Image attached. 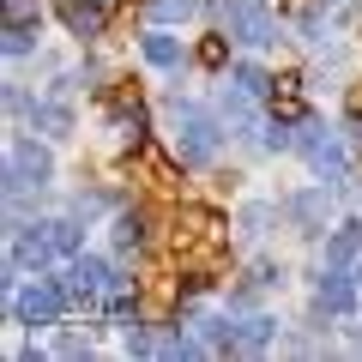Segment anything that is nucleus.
Instances as JSON below:
<instances>
[{
    "instance_id": "2eb2a0df",
    "label": "nucleus",
    "mask_w": 362,
    "mask_h": 362,
    "mask_svg": "<svg viewBox=\"0 0 362 362\" xmlns=\"http://www.w3.org/2000/svg\"><path fill=\"white\" fill-rule=\"evenodd\" d=\"M37 121H42V127H54V133H66V109H61V103H42Z\"/></svg>"
},
{
    "instance_id": "39448f33",
    "label": "nucleus",
    "mask_w": 362,
    "mask_h": 362,
    "mask_svg": "<svg viewBox=\"0 0 362 362\" xmlns=\"http://www.w3.org/2000/svg\"><path fill=\"white\" fill-rule=\"evenodd\" d=\"M54 13L66 18V30H73V37H97V30H103V13H97L90 0H54Z\"/></svg>"
},
{
    "instance_id": "9b49d317",
    "label": "nucleus",
    "mask_w": 362,
    "mask_h": 362,
    "mask_svg": "<svg viewBox=\"0 0 362 362\" xmlns=\"http://www.w3.org/2000/svg\"><path fill=\"white\" fill-rule=\"evenodd\" d=\"M350 302H356V296H350V284H344V278H326V284H320V308H332V314H344Z\"/></svg>"
},
{
    "instance_id": "6e6552de",
    "label": "nucleus",
    "mask_w": 362,
    "mask_h": 362,
    "mask_svg": "<svg viewBox=\"0 0 362 362\" xmlns=\"http://www.w3.org/2000/svg\"><path fill=\"white\" fill-rule=\"evenodd\" d=\"M103 284H109V272L97 266V259H73V284H66V296H78V302H85V296H97Z\"/></svg>"
},
{
    "instance_id": "423d86ee",
    "label": "nucleus",
    "mask_w": 362,
    "mask_h": 362,
    "mask_svg": "<svg viewBox=\"0 0 362 362\" xmlns=\"http://www.w3.org/2000/svg\"><path fill=\"white\" fill-rule=\"evenodd\" d=\"M61 290H54V284H30L25 290V302H18V314H25V320H54V314H61Z\"/></svg>"
},
{
    "instance_id": "20e7f679",
    "label": "nucleus",
    "mask_w": 362,
    "mask_h": 362,
    "mask_svg": "<svg viewBox=\"0 0 362 362\" xmlns=\"http://www.w3.org/2000/svg\"><path fill=\"white\" fill-rule=\"evenodd\" d=\"M272 109H278L284 121H302V115H308V97H302V78H296V73L272 78Z\"/></svg>"
},
{
    "instance_id": "0eeeda50",
    "label": "nucleus",
    "mask_w": 362,
    "mask_h": 362,
    "mask_svg": "<svg viewBox=\"0 0 362 362\" xmlns=\"http://www.w3.org/2000/svg\"><path fill=\"white\" fill-rule=\"evenodd\" d=\"M42 175H49V157L30 151V145H18V151H13V194L30 187V181H42Z\"/></svg>"
},
{
    "instance_id": "ddd939ff",
    "label": "nucleus",
    "mask_w": 362,
    "mask_h": 362,
    "mask_svg": "<svg viewBox=\"0 0 362 362\" xmlns=\"http://www.w3.org/2000/svg\"><path fill=\"white\" fill-rule=\"evenodd\" d=\"M115 235H121V247H139L145 242V218H139V211H127V218L115 223Z\"/></svg>"
},
{
    "instance_id": "f257e3e1",
    "label": "nucleus",
    "mask_w": 362,
    "mask_h": 362,
    "mask_svg": "<svg viewBox=\"0 0 362 362\" xmlns=\"http://www.w3.org/2000/svg\"><path fill=\"white\" fill-rule=\"evenodd\" d=\"M218 247H223V218H218V211L187 206V211L175 218V254H181V259H194V266H206V272H211Z\"/></svg>"
},
{
    "instance_id": "f8f14e48",
    "label": "nucleus",
    "mask_w": 362,
    "mask_h": 362,
    "mask_svg": "<svg viewBox=\"0 0 362 362\" xmlns=\"http://www.w3.org/2000/svg\"><path fill=\"white\" fill-rule=\"evenodd\" d=\"M145 61L151 66H175V42L169 37H145Z\"/></svg>"
},
{
    "instance_id": "4468645a",
    "label": "nucleus",
    "mask_w": 362,
    "mask_h": 362,
    "mask_svg": "<svg viewBox=\"0 0 362 362\" xmlns=\"http://www.w3.org/2000/svg\"><path fill=\"white\" fill-rule=\"evenodd\" d=\"M326 254H332V259H350V254H356V230H338V235H332V247H326Z\"/></svg>"
},
{
    "instance_id": "1a4fd4ad",
    "label": "nucleus",
    "mask_w": 362,
    "mask_h": 362,
    "mask_svg": "<svg viewBox=\"0 0 362 362\" xmlns=\"http://www.w3.org/2000/svg\"><path fill=\"white\" fill-rule=\"evenodd\" d=\"M145 175H151V187H163V194H169V187H181V175H175V163H169V157L163 151H151V145H145Z\"/></svg>"
},
{
    "instance_id": "dca6fc26",
    "label": "nucleus",
    "mask_w": 362,
    "mask_h": 362,
    "mask_svg": "<svg viewBox=\"0 0 362 362\" xmlns=\"http://www.w3.org/2000/svg\"><path fill=\"white\" fill-rule=\"evenodd\" d=\"M266 338H272V326H266V320H247V326H242V344H247V350H259Z\"/></svg>"
},
{
    "instance_id": "f03ea898",
    "label": "nucleus",
    "mask_w": 362,
    "mask_h": 362,
    "mask_svg": "<svg viewBox=\"0 0 362 362\" xmlns=\"http://www.w3.org/2000/svg\"><path fill=\"white\" fill-rule=\"evenodd\" d=\"M175 151L194 157V163H206V157L218 151V127H211V115H199V109H175Z\"/></svg>"
},
{
    "instance_id": "7ed1b4c3",
    "label": "nucleus",
    "mask_w": 362,
    "mask_h": 362,
    "mask_svg": "<svg viewBox=\"0 0 362 362\" xmlns=\"http://www.w3.org/2000/svg\"><path fill=\"white\" fill-rule=\"evenodd\" d=\"M223 25H230L242 42H266V37H272V25H266V0H235V6H223Z\"/></svg>"
},
{
    "instance_id": "9d476101",
    "label": "nucleus",
    "mask_w": 362,
    "mask_h": 362,
    "mask_svg": "<svg viewBox=\"0 0 362 362\" xmlns=\"http://www.w3.org/2000/svg\"><path fill=\"white\" fill-rule=\"evenodd\" d=\"M194 61L206 66V73H218V66L230 61V42H223V37H206V42H199V49H194Z\"/></svg>"
}]
</instances>
